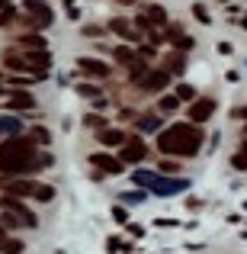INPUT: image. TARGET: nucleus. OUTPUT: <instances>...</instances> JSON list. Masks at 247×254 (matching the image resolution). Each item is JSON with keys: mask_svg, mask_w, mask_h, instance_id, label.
Returning <instances> with one entry per match:
<instances>
[{"mask_svg": "<svg viewBox=\"0 0 247 254\" xmlns=\"http://www.w3.org/2000/svg\"><path fill=\"white\" fill-rule=\"evenodd\" d=\"M119 3H125V6H129V3H135V0H119Z\"/></svg>", "mask_w": 247, "mask_h": 254, "instance_id": "obj_39", "label": "nucleus"}, {"mask_svg": "<svg viewBox=\"0 0 247 254\" xmlns=\"http://www.w3.org/2000/svg\"><path fill=\"white\" fill-rule=\"evenodd\" d=\"M244 132H247V129H244Z\"/></svg>", "mask_w": 247, "mask_h": 254, "instance_id": "obj_43", "label": "nucleus"}, {"mask_svg": "<svg viewBox=\"0 0 247 254\" xmlns=\"http://www.w3.org/2000/svg\"><path fill=\"white\" fill-rule=\"evenodd\" d=\"M26 6H29V10L36 13L39 19H42V26H49V23H51V10L42 3V0H26Z\"/></svg>", "mask_w": 247, "mask_h": 254, "instance_id": "obj_14", "label": "nucleus"}, {"mask_svg": "<svg viewBox=\"0 0 247 254\" xmlns=\"http://www.w3.org/2000/svg\"><path fill=\"white\" fill-rule=\"evenodd\" d=\"M112 219H116V222H125L129 216H125V209H119V206H116V209H112Z\"/></svg>", "mask_w": 247, "mask_h": 254, "instance_id": "obj_37", "label": "nucleus"}, {"mask_svg": "<svg viewBox=\"0 0 247 254\" xmlns=\"http://www.w3.org/2000/svg\"><path fill=\"white\" fill-rule=\"evenodd\" d=\"M202 142H205V132L199 129V123H173L157 135V148L164 155H177V158L199 155Z\"/></svg>", "mask_w": 247, "mask_h": 254, "instance_id": "obj_2", "label": "nucleus"}, {"mask_svg": "<svg viewBox=\"0 0 247 254\" xmlns=\"http://www.w3.org/2000/svg\"><path fill=\"white\" fill-rule=\"evenodd\" d=\"M231 164H235V168H247V142H241V148H238V155L231 158Z\"/></svg>", "mask_w": 247, "mask_h": 254, "instance_id": "obj_23", "label": "nucleus"}, {"mask_svg": "<svg viewBox=\"0 0 247 254\" xmlns=\"http://www.w3.org/2000/svg\"><path fill=\"white\" fill-rule=\"evenodd\" d=\"M0 187L10 196H32L36 193V184H29V180H0Z\"/></svg>", "mask_w": 247, "mask_h": 254, "instance_id": "obj_6", "label": "nucleus"}, {"mask_svg": "<svg viewBox=\"0 0 247 254\" xmlns=\"http://www.w3.org/2000/svg\"><path fill=\"white\" fill-rule=\"evenodd\" d=\"M0 242H3V229H0Z\"/></svg>", "mask_w": 247, "mask_h": 254, "instance_id": "obj_41", "label": "nucleus"}, {"mask_svg": "<svg viewBox=\"0 0 247 254\" xmlns=\"http://www.w3.org/2000/svg\"><path fill=\"white\" fill-rule=\"evenodd\" d=\"M177 97H180V100H196V90H193L190 84H180V87H177Z\"/></svg>", "mask_w": 247, "mask_h": 254, "instance_id": "obj_28", "label": "nucleus"}, {"mask_svg": "<svg viewBox=\"0 0 247 254\" xmlns=\"http://www.w3.org/2000/svg\"><path fill=\"white\" fill-rule=\"evenodd\" d=\"M99 142H103V145H125V132L106 126V129H99Z\"/></svg>", "mask_w": 247, "mask_h": 254, "instance_id": "obj_11", "label": "nucleus"}, {"mask_svg": "<svg viewBox=\"0 0 247 254\" xmlns=\"http://www.w3.org/2000/svg\"><path fill=\"white\" fill-rule=\"evenodd\" d=\"M13 16H16V13H13V10H10V6H6V10H0V26H6V23H10V19H13Z\"/></svg>", "mask_w": 247, "mask_h": 254, "instance_id": "obj_34", "label": "nucleus"}, {"mask_svg": "<svg viewBox=\"0 0 247 254\" xmlns=\"http://www.w3.org/2000/svg\"><path fill=\"white\" fill-rule=\"evenodd\" d=\"M193 13H196L202 23H209V13H205V6H199V3H193Z\"/></svg>", "mask_w": 247, "mask_h": 254, "instance_id": "obj_35", "label": "nucleus"}, {"mask_svg": "<svg viewBox=\"0 0 247 254\" xmlns=\"http://www.w3.org/2000/svg\"><path fill=\"white\" fill-rule=\"evenodd\" d=\"M0 251H3V254H19V251H23V242H16V238H3V242H0Z\"/></svg>", "mask_w": 247, "mask_h": 254, "instance_id": "obj_20", "label": "nucleus"}, {"mask_svg": "<svg viewBox=\"0 0 247 254\" xmlns=\"http://www.w3.org/2000/svg\"><path fill=\"white\" fill-rule=\"evenodd\" d=\"M3 64H6V68H16V71H26V68H32V64L26 62V58L13 55V52H6V55H3Z\"/></svg>", "mask_w": 247, "mask_h": 254, "instance_id": "obj_17", "label": "nucleus"}, {"mask_svg": "<svg viewBox=\"0 0 247 254\" xmlns=\"http://www.w3.org/2000/svg\"><path fill=\"white\" fill-rule=\"evenodd\" d=\"M241 116H244V119H247V106H244V110H241Z\"/></svg>", "mask_w": 247, "mask_h": 254, "instance_id": "obj_40", "label": "nucleus"}, {"mask_svg": "<svg viewBox=\"0 0 247 254\" xmlns=\"http://www.w3.org/2000/svg\"><path fill=\"white\" fill-rule=\"evenodd\" d=\"M84 123H87V126H93V129H106V123H103L99 116H87Z\"/></svg>", "mask_w": 247, "mask_h": 254, "instance_id": "obj_33", "label": "nucleus"}, {"mask_svg": "<svg viewBox=\"0 0 247 254\" xmlns=\"http://www.w3.org/2000/svg\"><path fill=\"white\" fill-rule=\"evenodd\" d=\"M212 113H215V100H209V97H199L196 103L190 106V123H199V126H202L205 119L212 116Z\"/></svg>", "mask_w": 247, "mask_h": 254, "instance_id": "obj_3", "label": "nucleus"}, {"mask_svg": "<svg viewBox=\"0 0 247 254\" xmlns=\"http://www.w3.org/2000/svg\"><path fill=\"white\" fill-rule=\"evenodd\" d=\"M135 26H138V29H142V32H151V29H154V23H151V16H148V13H138Z\"/></svg>", "mask_w": 247, "mask_h": 254, "instance_id": "obj_25", "label": "nucleus"}, {"mask_svg": "<svg viewBox=\"0 0 247 254\" xmlns=\"http://www.w3.org/2000/svg\"><path fill=\"white\" fill-rule=\"evenodd\" d=\"M32 81H36V77H10V87H13V90H19V87H29Z\"/></svg>", "mask_w": 247, "mask_h": 254, "instance_id": "obj_30", "label": "nucleus"}, {"mask_svg": "<svg viewBox=\"0 0 247 254\" xmlns=\"http://www.w3.org/2000/svg\"><path fill=\"white\" fill-rule=\"evenodd\" d=\"M32 138L42 142V145H49V132H45V129H36V132H32Z\"/></svg>", "mask_w": 247, "mask_h": 254, "instance_id": "obj_36", "label": "nucleus"}, {"mask_svg": "<svg viewBox=\"0 0 247 254\" xmlns=\"http://www.w3.org/2000/svg\"><path fill=\"white\" fill-rule=\"evenodd\" d=\"M26 62H29L32 68H42V71H45L51 58H49V52H45V49H39V52H29V55H26Z\"/></svg>", "mask_w": 247, "mask_h": 254, "instance_id": "obj_15", "label": "nucleus"}, {"mask_svg": "<svg viewBox=\"0 0 247 254\" xmlns=\"http://www.w3.org/2000/svg\"><path fill=\"white\" fill-rule=\"evenodd\" d=\"M90 164H97L99 171H106V174H119L122 171V158H112V155H90Z\"/></svg>", "mask_w": 247, "mask_h": 254, "instance_id": "obj_7", "label": "nucleus"}, {"mask_svg": "<svg viewBox=\"0 0 247 254\" xmlns=\"http://www.w3.org/2000/svg\"><path fill=\"white\" fill-rule=\"evenodd\" d=\"M145 155H148V151H145V145L138 142V138H132V142L122 148V161H125V164H138V161H145Z\"/></svg>", "mask_w": 247, "mask_h": 254, "instance_id": "obj_8", "label": "nucleus"}, {"mask_svg": "<svg viewBox=\"0 0 247 254\" xmlns=\"http://www.w3.org/2000/svg\"><path fill=\"white\" fill-rule=\"evenodd\" d=\"M19 42H23V45H32V49H45V39L42 36H23Z\"/></svg>", "mask_w": 247, "mask_h": 254, "instance_id": "obj_27", "label": "nucleus"}, {"mask_svg": "<svg viewBox=\"0 0 247 254\" xmlns=\"http://www.w3.org/2000/svg\"><path fill=\"white\" fill-rule=\"evenodd\" d=\"M19 119H0V135H19Z\"/></svg>", "mask_w": 247, "mask_h": 254, "instance_id": "obj_18", "label": "nucleus"}, {"mask_svg": "<svg viewBox=\"0 0 247 254\" xmlns=\"http://www.w3.org/2000/svg\"><path fill=\"white\" fill-rule=\"evenodd\" d=\"M77 93H81V97H99V90L90 87V84H77Z\"/></svg>", "mask_w": 247, "mask_h": 254, "instance_id": "obj_29", "label": "nucleus"}, {"mask_svg": "<svg viewBox=\"0 0 247 254\" xmlns=\"http://www.w3.org/2000/svg\"><path fill=\"white\" fill-rule=\"evenodd\" d=\"M109 29H112V32H119L122 39H129V42H132V39H138V32L132 29V23H129V19H112V23H109Z\"/></svg>", "mask_w": 247, "mask_h": 254, "instance_id": "obj_13", "label": "nucleus"}, {"mask_svg": "<svg viewBox=\"0 0 247 254\" xmlns=\"http://www.w3.org/2000/svg\"><path fill=\"white\" fill-rule=\"evenodd\" d=\"M99 32H103L99 26H84V36H99Z\"/></svg>", "mask_w": 247, "mask_h": 254, "instance_id": "obj_38", "label": "nucleus"}, {"mask_svg": "<svg viewBox=\"0 0 247 254\" xmlns=\"http://www.w3.org/2000/svg\"><path fill=\"white\" fill-rule=\"evenodd\" d=\"M132 180H135L138 187H154V184H157V177H154V174H148V171H138Z\"/></svg>", "mask_w": 247, "mask_h": 254, "instance_id": "obj_21", "label": "nucleus"}, {"mask_svg": "<svg viewBox=\"0 0 247 254\" xmlns=\"http://www.w3.org/2000/svg\"><path fill=\"white\" fill-rule=\"evenodd\" d=\"M112 58H116V64H125V68H132V64L138 62V52H132L129 45H119V49L112 52Z\"/></svg>", "mask_w": 247, "mask_h": 254, "instance_id": "obj_10", "label": "nucleus"}, {"mask_svg": "<svg viewBox=\"0 0 247 254\" xmlns=\"http://www.w3.org/2000/svg\"><path fill=\"white\" fill-rule=\"evenodd\" d=\"M177 106H180V97H177V93H167V97L157 100V113H173Z\"/></svg>", "mask_w": 247, "mask_h": 254, "instance_id": "obj_16", "label": "nucleus"}, {"mask_svg": "<svg viewBox=\"0 0 247 254\" xmlns=\"http://www.w3.org/2000/svg\"><path fill=\"white\" fill-rule=\"evenodd\" d=\"M164 36L170 39V42H180V39H183V29H180L177 23H167V29H164Z\"/></svg>", "mask_w": 247, "mask_h": 254, "instance_id": "obj_24", "label": "nucleus"}, {"mask_svg": "<svg viewBox=\"0 0 247 254\" xmlns=\"http://www.w3.org/2000/svg\"><path fill=\"white\" fill-rule=\"evenodd\" d=\"M138 58H145V62H151V58H154V49H151V45H142V49H138Z\"/></svg>", "mask_w": 247, "mask_h": 254, "instance_id": "obj_31", "label": "nucleus"}, {"mask_svg": "<svg viewBox=\"0 0 247 254\" xmlns=\"http://www.w3.org/2000/svg\"><path fill=\"white\" fill-rule=\"evenodd\" d=\"M32 106H36L32 93H26V90H13L10 93V110H32Z\"/></svg>", "mask_w": 247, "mask_h": 254, "instance_id": "obj_9", "label": "nucleus"}, {"mask_svg": "<svg viewBox=\"0 0 247 254\" xmlns=\"http://www.w3.org/2000/svg\"><path fill=\"white\" fill-rule=\"evenodd\" d=\"M36 138H23V135H10L3 145H0V171L3 174H32L39 168H49L51 155L39 158L32 151Z\"/></svg>", "mask_w": 247, "mask_h": 254, "instance_id": "obj_1", "label": "nucleus"}, {"mask_svg": "<svg viewBox=\"0 0 247 254\" xmlns=\"http://www.w3.org/2000/svg\"><path fill=\"white\" fill-rule=\"evenodd\" d=\"M0 6H3V0H0Z\"/></svg>", "mask_w": 247, "mask_h": 254, "instance_id": "obj_42", "label": "nucleus"}, {"mask_svg": "<svg viewBox=\"0 0 247 254\" xmlns=\"http://www.w3.org/2000/svg\"><path fill=\"white\" fill-rule=\"evenodd\" d=\"M193 45H196V39L183 36V39H180V42H177V49H180V52H186V49H193Z\"/></svg>", "mask_w": 247, "mask_h": 254, "instance_id": "obj_32", "label": "nucleus"}, {"mask_svg": "<svg viewBox=\"0 0 247 254\" xmlns=\"http://www.w3.org/2000/svg\"><path fill=\"white\" fill-rule=\"evenodd\" d=\"M167 81H170V71L167 68L164 71H148V74L138 81V87H142V90H164Z\"/></svg>", "mask_w": 247, "mask_h": 254, "instance_id": "obj_5", "label": "nucleus"}, {"mask_svg": "<svg viewBox=\"0 0 247 254\" xmlns=\"http://www.w3.org/2000/svg\"><path fill=\"white\" fill-rule=\"evenodd\" d=\"M32 196L42 199V203H49V199L55 196V190H51V187H36V193H32Z\"/></svg>", "mask_w": 247, "mask_h": 254, "instance_id": "obj_26", "label": "nucleus"}, {"mask_svg": "<svg viewBox=\"0 0 247 254\" xmlns=\"http://www.w3.org/2000/svg\"><path fill=\"white\" fill-rule=\"evenodd\" d=\"M151 190L154 193H180V190H186V180H161L157 177V184Z\"/></svg>", "mask_w": 247, "mask_h": 254, "instance_id": "obj_12", "label": "nucleus"}, {"mask_svg": "<svg viewBox=\"0 0 247 254\" xmlns=\"http://www.w3.org/2000/svg\"><path fill=\"white\" fill-rule=\"evenodd\" d=\"M138 129L142 132H157V116H142L138 119Z\"/></svg>", "mask_w": 247, "mask_h": 254, "instance_id": "obj_22", "label": "nucleus"}, {"mask_svg": "<svg viewBox=\"0 0 247 254\" xmlns=\"http://www.w3.org/2000/svg\"><path fill=\"white\" fill-rule=\"evenodd\" d=\"M77 68H81L84 74H90V77H99V81L112 74L109 64H106V62H97V58H77Z\"/></svg>", "mask_w": 247, "mask_h": 254, "instance_id": "obj_4", "label": "nucleus"}, {"mask_svg": "<svg viewBox=\"0 0 247 254\" xmlns=\"http://www.w3.org/2000/svg\"><path fill=\"white\" fill-rule=\"evenodd\" d=\"M148 16H151V23H154V26H167V10H164V6L151 3L148 6Z\"/></svg>", "mask_w": 247, "mask_h": 254, "instance_id": "obj_19", "label": "nucleus"}]
</instances>
